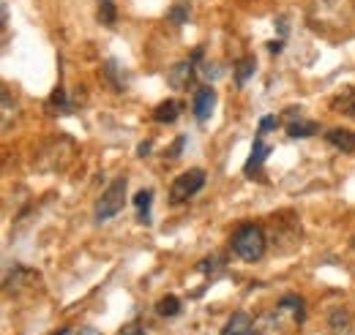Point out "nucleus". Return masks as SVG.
Masks as SVG:
<instances>
[{
	"instance_id": "obj_13",
	"label": "nucleus",
	"mask_w": 355,
	"mask_h": 335,
	"mask_svg": "<svg viewBox=\"0 0 355 335\" xmlns=\"http://www.w3.org/2000/svg\"><path fill=\"white\" fill-rule=\"evenodd\" d=\"M328 142H331L334 147H339L342 153H355V134L353 131L331 128V131H328Z\"/></svg>"
},
{
	"instance_id": "obj_17",
	"label": "nucleus",
	"mask_w": 355,
	"mask_h": 335,
	"mask_svg": "<svg viewBox=\"0 0 355 335\" xmlns=\"http://www.w3.org/2000/svg\"><path fill=\"white\" fill-rule=\"evenodd\" d=\"M150 202H153V194L150 191H139L134 197V205L139 210V221L142 224H150Z\"/></svg>"
},
{
	"instance_id": "obj_19",
	"label": "nucleus",
	"mask_w": 355,
	"mask_h": 335,
	"mask_svg": "<svg viewBox=\"0 0 355 335\" xmlns=\"http://www.w3.org/2000/svg\"><path fill=\"white\" fill-rule=\"evenodd\" d=\"M317 131V123H311V120H301V123H290L287 126V134L293 136V139H304V136H311Z\"/></svg>"
},
{
	"instance_id": "obj_27",
	"label": "nucleus",
	"mask_w": 355,
	"mask_h": 335,
	"mask_svg": "<svg viewBox=\"0 0 355 335\" xmlns=\"http://www.w3.org/2000/svg\"><path fill=\"white\" fill-rule=\"evenodd\" d=\"M183 145H186V139L180 136V139H178L175 145H173V150H170V159H178V156H180V150H183Z\"/></svg>"
},
{
	"instance_id": "obj_10",
	"label": "nucleus",
	"mask_w": 355,
	"mask_h": 335,
	"mask_svg": "<svg viewBox=\"0 0 355 335\" xmlns=\"http://www.w3.org/2000/svg\"><path fill=\"white\" fill-rule=\"evenodd\" d=\"M167 82L173 84L175 90H189L191 82H194V60L173 66V69H170V74H167Z\"/></svg>"
},
{
	"instance_id": "obj_25",
	"label": "nucleus",
	"mask_w": 355,
	"mask_h": 335,
	"mask_svg": "<svg viewBox=\"0 0 355 335\" xmlns=\"http://www.w3.org/2000/svg\"><path fill=\"white\" fill-rule=\"evenodd\" d=\"M170 17L175 19L178 25H183V22H186V8H183V6H178V8H173V11H170Z\"/></svg>"
},
{
	"instance_id": "obj_23",
	"label": "nucleus",
	"mask_w": 355,
	"mask_h": 335,
	"mask_svg": "<svg viewBox=\"0 0 355 335\" xmlns=\"http://www.w3.org/2000/svg\"><path fill=\"white\" fill-rule=\"evenodd\" d=\"M49 107H58L60 112H69V107H71V104H69V98H66V90H63V87H58V90L52 93Z\"/></svg>"
},
{
	"instance_id": "obj_12",
	"label": "nucleus",
	"mask_w": 355,
	"mask_h": 335,
	"mask_svg": "<svg viewBox=\"0 0 355 335\" xmlns=\"http://www.w3.org/2000/svg\"><path fill=\"white\" fill-rule=\"evenodd\" d=\"M39 281V273H33V270H25V267H17L8 278H6V292H19V289H25V287H31V284H36Z\"/></svg>"
},
{
	"instance_id": "obj_7",
	"label": "nucleus",
	"mask_w": 355,
	"mask_h": 335,
	"mask_svg": "<svg viewBox=\"0 0 355 335\" xmlns=\"http://www.w3.org/2000/svg\"><path fill=\"white\" fill-rule=\"evenodd\" d=\"M328 333L331 335H355V319L353 311L347 305H334L328 311Z\"/></svg>"
},
{
	"instance_id": "obj_8",
	"label": "nucleus",
	"mask_w": 355,
	"mask_h": 335,
	"mask_svg": "<svg viewBox=\"0 0 355 335\" xmlns=\"http://www.w3.org/2000/svg\"><path fill=\"white\" fill-rule=\"evenodd\" d=\"M252 335H287L282 308H279V311H268V314H263V316H257L254 325H252Z\"/></svg>"
},
{
	"instance_id": "obj_9",
	"label": "nucleus",
	"mask_w": 355,
	"mask_h": 335,
	"mask_svg": "<svg viewBox=\"0 0 355 335\" xmlns=\"http://www.w3.org/2000/svg\"><path fill=\"white\" fill-rule=\"evenodd\" d=\"M214 107H216V90H214V87H200V90L194 93V118H197L200 123H205V120L211 118Z\"/></svg>"
},
{
	"instance_id": "obj_21",
	"label": "nucleus",
	"mask_w": 355,
	"mask_h": 335,
	"mask_svg": "<svg viewBox=\"0 0 355 335\" xmlns=\"http://www.w3.org/2000/svg\"><path fill=\"white\" fill-rule=\"evenodd\" d=\"M159 314H162V316H178V314H180V300L173 297V294H170V297H162V300H159Z\"/></svg>"
},
{
	"instance_id": "obj_15",
	"label": "nucleus",
	"mask_w": 355,
	"mask_h": 335,
	"mask_svg": "<svg viewBox=\"0 0 355 335\" xmlns=\"http://www.w3.org/2000/svg\"><path fill=\"white\" fill-rule=\"evenodd\" d=\"M268 153H270V147L263 142V134H260V136L254 139V145H252V156H249V161H246V172L252 174V172H254V169L260 167V164L268 159Z\"/></svg>"
},
{
	"instance_id": "obj_3",
	"label": "nucleus",
	"mask_w": 355,
	"mask_h": 335,
	"mask_svg": "<svg viewBox=\"0 0 355 335\" xmlns=\"http://www.w3.org/2000/svg\"><path fill=\"white\" fill-rule=\"evenodd\" d=\"M74 153H77V145L69 139V136H55L44 142L36 153V169L44 172V174H55V172H63L74 161Z\"/></svg>"
},
{
	"instance_id": "obj_18",
	"label": "nucleus",
	"mask_w": 355,
	"mask_h": 335,
	"mask_svg": "<svg viewBox=\"0 0 355 335\" xmlns=\"http://www.w3.org/2000/svg\"><path fill=\"white\" fill-rule=\"evenodd\" d=\"M11 118H17V101L11 98L8 87H3V131L11 128Z\"/></svg>"
},
{
	"instance_id": "obj_14",
	"label": "nucleus",
	"mask_w": 355,
	"mask_h": 335,
	"mask_svg": "<svg viewBox=\"0 0 355 335\" xmlns=\"http://www.w3.org/2000/svg\"><path fill=\"white\" fill-rule=\"evenodd\" d=\"M180 109H183L180 101H164V104H159L153 118H156V123H175L178 118H180Z\"/></svg>"
},
{
	"instance_id": "obj_29",
	"label": "nucleus",
	"mask_w": 355,
	"mask_h": 335,
	"mask_svg": "<svg viewBox=\"0 0 355 335\" xmlns=\"http://www.w3.org/2000/svg\"><path fill=\"white\" fill-rule=\"evenodd\" d=\"M282 46H284V42H270V46H268V49H270L273 55H279V52H282Z\"/></svg>"
},
{
	"instance_id": "obj_30",
	"label": "nucleus",
	"mask_w": 355,
	"mask_h": 335,
	"mask_svg": "<svg viewBox=\"0 0 355 335\" xmlns=\"http://www.w3.org/2000/svg\"><path fill=\"white\" fill-rule=\"evenodd\" d=\"M148 150H150V142H142L139 145V156H148Z\"/></svg>"
},
{
	"instance_id": "obj_4",
	"label": "nucleus",
	"mask_w": 355,
	"mask_h": 335,
	"mask_svg": "<svg viewBox=\"0 0 355 335\" xmlns=\"http://www.w3.org/2000/svg\"><path fill=\"white\" fill-rule=\"evenodd\" d=\"M268 248L266 229L257 224H243L232 232V251L238 253L243 262H257L263 259V253Z\"/></svg>"
},
{
	"instance_id": "obj_26",
	"label": "nucleus",
	"mask_w": 355,
	"mask_h": 335,
	"mask_svg": "<svg viewBox=\"0 0 355 335\" xmlns=\"http://www.w3.org/2000/svg\"><path fill=\"white\" fill-rule=\"evenodd\" d=\"M202 74H205V77H214V80H216V77L222 74V69H216L214 63H205V69H202Z\"/></svg>"
},
{
	"instance_id": "obj_6",
	"label": "nucleus",
	"mask_w": 355,
	"mask_h": 335,
	"mask_svg": "<svg viewBox=\"0 0 355 335\" xmlns=\"http://www.w3.org/2000/svg\"><path fill=\"white\" fill-rule=\"evenodd\" d=\"M202 185H205V172H202V169H189V172H183V174L175 177V183H173V188H170V199H173L175 205H180V202L191 199Z\"/></svg>"
},
{
	"instance_id": "obj_20",
	"label": "nucleus",
	"mask_w": 355,
	"mask_h": 335,
	"mask_svg": "<svg viewBox=\"0 0 355 335\" xmlns=\"http://www.w3.org/2000/svg\"><path fill=\"white\" fill-rule=\"evenodd\" d=\"M252 74H254V57H243L238 63V69H235V80H238V84H246V80Z\"/></svg>"
},
{
	"instance_id": "obj_16",
	"label": "nucleus",
	"mask_w": 355,
	"mask_h": 335,
	"mask_svg": "<svg viewBox=\"0 0 355 335\" xmlns=\"http://www.w3.org/2000/svg\"><path fill=\"white\" fill-rule=\"evenodd\" d=\"M104 77L112 82L115 90H126V77L121 74V66H118L115 60H107V63H104Z\"/></svg>"
},
{
	"instance_id": "obj_2",
	"label": "nucleus",
	"mask_w": 355,
	"mask_h": 335,
	"mask_svg": "<svg viewBox=\"0 0 355 335\" xmlns=\"http://www.w3.org/2000/svg\"><path fill=\"white\" fill-rule=\"evenodd\" d=\"M266 237L268 246L276 253L295 251L301 246V237H304L298 215L295 212H276V215H270L266 226Z\"/></svg>"
},
{
	"instance_id": "obj_22",
	"label": "nucleus",
	"mask_w": 355,
	"mask_h": 335,
	"mask_svg": "<svg viewBox=\"0 0 355 335\" xmlns=\"http://www.w3.org/2000/svg\"><path fill=\"white\" fill-rule=\"evenodd\" d=\"M98 19H101L104 25H115V6H112V0H101V6H98Z\"/></svg>"
},
{
	"instance_id": "obj_1",
	"label": "nucleus",
	"mask_w": 355,
	"mask_h": 335,
	"mask_svg": "<svg viewBox=\"0 0 355 335\" xmlns=\"http://www.w3.org/2000/svg\"><path fill=\"white\" fill-rule=\"evenodd\" d=\"M353 0H311L309 28L317 30V33H322V36H334V33L345 30L353 22Z\"/></svg>"
},
{
	"instance_id": "obj_31",
	"label": "nucleus",
	"mask_w": 355,
	"mask_h": 335,
	"mask_svg": "<svg viewBox=\"0 0 355 335\" xmlns=\"http://www.w3.org/2000/svg\"><path fill=\"white\" fill-rule=\"evenodd\" d=\"M350 115H355V104H353V107H350Z\"/></svg>"
},
{
	"instance_id": "obj_5",
	"label": "nucleus",
	"mask_w": 355,
	"mask_h": 335,
	"mask_svg": "<svg viewBox=\"0 0 355 335\" xmlns=\"http://www.w3.org/2000/svg\"><path fill=\"white\" fill-rule=\"evenodd\" d=\"M123 202H126V177H118L115 183H110V188L96 202V218L110 221L112 215H118L123 210Z\"/></svg>"
},
{
	"instance_id": "obj_28",
	"label": "nucleus",
	"mask_w": 355,
	"mask_h": 335,
	"mask_svg": "<svg viewBox=\"0 0 355 335\" xmlns=\"http://www.w3.org/2000/svg\"><path fill=\"white\" fill-rule=\"evenodd\" d=\"M121 335H145V330H142V327H137V325H129Z\"/></svg>"
},
{
	"instance_id": "obj_11",
	"label": "nucleus",
	"mask_w": 355,
	"mask_h": 335,
	"mask_svg": "<svg viewBox=\"0 0 355 335\" xmlns=\"http://www.w3.org/2000/svg\"><path fill=\"white\" fill-rule=\"evenodd\" d=\"M252 316L249 314H243V311H235L230 319H227V325L222 327V335H252Z\"/></svg>"
},
{
	"instance_id": "obj_24",
	"label": "nucleus",
	"mask_w": 355,
	"mask_h": 335,
	"mask_svg": "<svg viewBox=\"0 0 355 335\" xmlns=\"http://www.w3.org/2000/svg\"><path fill=\"white\" fill-rule=\"evenodd\" d=\"M276 126H279V120H276L273 115H268V118H263V120H260V134H268L270 128H276Z\"/></svg>"
}]
</instances>
